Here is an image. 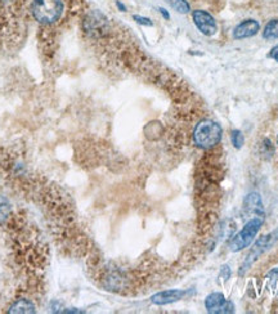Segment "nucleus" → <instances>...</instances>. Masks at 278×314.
Returning a JSON list of instances; mask_svg holds the SVG:
<instances>
[{
	"instance_id": "1",
	"label": "nucleus",
	"mask_w": 278,
	"mask_h": 314,
	"mask_svg": "<svg viewBox=\"0 0 278 314\" xmlns=\"http://www.w3.org/2000/svg\"><path fill=\"white\" fill-rule=\"evenodd\" d=\"M31 12L38 22L50 25L61 18L64 3L62 0H34Z\"/></svg>"
},
{
	"instance_id": "2",
	"label": "nucleus",
	"mask_w": 278,
	"mask_h": 314,
	"mask_svg": "<svg viewBox=\"0 0 278 314\" xmlns=\"http://www.w3.org/2000/svg\"><path fill=\"white\" fill-rule=\"evenodd\" d=\"M222 138V128L211 120H204L197 124L193 132V141L200 148L209 149L217 146Z\"/></svg>"
},
{
	"instance_id": "3",
	"label": "nucleus",
	"mask_w": 278,
	"mask_h": 314,
	"mask_svg": "<svg viewBox=\"0 0 278 314\" xmlns=\"http://www.w3.org/2000/svg\"><path fill=\"white\" fill-rule=\"evenodd\" d=\"M263 222H264V216H255V218L250 219L246 223V226L243 227L242 231L232 240L231 250L236 253V251H241L248 246H250V243L255 238L256 233L259 232L260 227L263 226Z\"/></svg>"
},
{
	"instance_id": "4",
	"label": "nucleus",
	"mask_w": 278,
	"mask_h": 314,
	"mask_svg": "<svg viewBox=\"0 0 278 314\" xmlns=\"http://www.w3.org/2000/svg\"><path fill=\"white\" fill-rule=\"evenodd\" d=\"M277 238H278V231L273 232V233H270V234H268V236H264V237L260 238V240L255 243V246L251 248L250 253H249L248 259H246V262L243 263L241 273H243V270L248 269V268L250 267L254 262H255L256 258H259V255H262L265 250H268V248H269L270 246H272L273 243L277 241Z\"/></svg>"
},
{
	"instance_id": "5",
	"label": "nucleus",
	"mask_w": 278,
	"mask_h": 314,
	"mask_svg": "<svg viewBox=\"0 0 278 314\" xmlns=\"http://www.w3.org/2000/svg\"><path fill=\"white\" fill-rule=\"evenodd\" d=\"M205 306L207 311L212 314H222V313H233L234 306L231 301L226 300L224 296L219 292L210 294L205 300Z\"/></svg>"
},
{
	"instance_id": "6",
	"label": "nucleus",
	"mask_w": 278,
	"mask_h": 314,
	"mask_svg": "<svg viewBox=\"0 0 278 314\" xmlns=\"http://www.w3.org/2000/svg\"><path fill=\"white\" fill-rule=\"evenodd\" d=\"M195 25L204 35L211 36L217 33V22L214 17L205 11H195L192 14Z\"/></svg>"
},
{
	"instance_id": "7",
	"label": "nucleus",
	"mask_w": 278,
	"mask_h": 314,
	"mask_svg": "<svg viewBox=\"0 0 278 314\" xmlns=\"http://www.w3.org/2000/svg\"><path fill=\"white\" fill-rule=\"evenodd\" d=\"M187 292L183 291V290H168V291L159 292V294L153 295L151 300L156 305H168V304L179 301L180 299L184 298Z\"/></svg>"
},
{
	"instance_id": "8",
	"label": "nucleus",
	"mask_w": 278,
	"mask_h": 314,
	"mask_svg": "<svg viewBox=\"0 0 278 314\" xmlns=\"http://www.w3.org/2000/svg\"><path fill=\"white\" fill-rule=\"evenodd\" d=\"M260 25L259 22H256L255 19H246L243 22L237 26L233 31L234 39H246L251 38V36L256 35L259 31Z\"/></svg>"
},
{
	"instance_id": "9",
	"label": "nucleus",
	"mask_w": 278,
	"mask_h": 314,
	"mask_svg": "<svg viewBox=\"0 0 278 314\" xmlns=\"http://www.w3.org/2000/svg\"><path fill=\"white\" fill-rule=\"evenodd\" d=\"M245 211L249 214H255L256 216H264L263 214V204L260 200V196L256 192L250 193L245 200V206H243Z\"/></svg>"
},
{
	"instance_id": "10",
	"label": "nucleus",
	"mask_w": 278,
	"mask_h": 314,
	"mask_svg": "<svg viewBox=\"0 0 278 314\" xmlns=\"http://www.w3.org/2000/svg\"><path fill=\"white\" fill-rule=\"evenodd\" d=\"M8 313L11 314H22V313H35V306L27 299H19L17 300L13 305L11 306V309L8 310Z\"/></svg>"
},
{
	"instance_id": "11",
	"label": "nucleus",
	"mask_w": 278,
	"mask_h": 314,
	"mask_svg": "<svg viewBox=\"0 0 278 314\" xmlns=\"http://www.w3.org/2000/svg\"><path fill=\"white\" fill-rule=\"evenodd\" d=\"M267 286L273 295H278V268L269 272L267 277Z\"/></svg>"
},
{
	"instance_id": "12",
	"label": "nucleus",
	"mask_w": 278,
	"mask_h": 314,
	"mask_svg": "<svg viewBox=\"0 0 278 314\" xmlns=\"http://www.w3.org/2000/svg\"><path fill=\"white\" fill-rule=\"evenodd\" d=\"M263 36L265 39H278V19H273L269 23H267L264 31H263Z\"/></svg>"
},
{
	"instance_id": "13",
	"label": "nucleus",
	"mask_w": 278,
	"mask_h": 314,
	"mask_svg": "<svg viewBox=\"0 0 278 314\" xmlns=\"http://www.w3.org/2000/svg\"><path fill=\"white\" fill-rule=\"evenodd\" d=\"M9 214H11V204L3 196H0V224L8 219Z\"/></svg>"
},
{
	"instance_id": "14",
	"label": "nucleus",
	"mask_w": 278,
	"mask_h": 314,
	"mask_svg": "<svg viewBox=\"0 0 278 314\" xmlns=\"http://www.w3.org/2000/svg\"><path fill=\"white\" fill-rule=\"evenodd\" d=\"M169 4L173 7L175 11H178L179 13H188L190 12V4L186 2V0H168Z\"/></svg>"
},
{
	"instance_id": "15",
	"label": "nucleus",
	"mask_w": 278,
	"mask_h": 314,
	"mask_svg": "<svg viewBox=\"0 0 278 314\" xmlns=\"http://www.w3.org/2000/svg\"><path fill=\"white\" fill-rule=\"evenodd\" d=\"M232 143H233L234 148H242L243 143H245V138H243V134L240 130H233L232 132Z\"/></svg>"
},
{
	"instance_id": "16",
	"label": "nucleus",
	"mask_w": 278,
	"mask_h": 314,
	"mask_svg": "<svg viewBox=\"0 0 278 314\" xmlns=\"http://www.w3.org/2000/svg\"><path fill=\"white\" fill-rule=\"evenodd\" d=\"M134 18V21L137 23H139V25H143V26H152L153 23H152V21L149 18H147V17H141V16H134L133 17Z\"/></svg>"
},
{
	"instance_id": "17",
	"label": "nucleus",
	"mask_w": 278,
	"mask_h": 314,
	"mask_svg": "<svg viewBox=\"0 0 278 314\" xmlns=\"http://www.w3.org/2000/svg\"><path fill=\"white\" fill-rule=\"evenodd\" d=\"M269 57H270V58H273L274 61H277V62H278V45H275V47L273 48L272 50H270Z\"/></svg>"
},
{
	"instance_id": "18",
	"label": "nucleus",
	"mask_w": 278,
	"mask_h": 314,
	"mask_svg": "<svg viewBox=\"0 0 278 314\" xmlns=\"http://www.w3.org/2000/svg\"><path fill=\"white\" fill-rule=\"evenodd\" d=\"M160 13L163 14V16H164V18H166V19H169V18H170V16H169V13H168V12H166L165 9H164V8H160Z\"/></svg>"
},
{
	"instance_id": "19",
	"label": "nucleus",
	"mask_w": 278,
	"mask_h": 314,
	"mask_svg": "<svg viewBox=\"0 0 278 314\" xmlns=\"http://www.w3.org/2000/svg\"><path fill=\"white\" fill-rule=\"evenodd\" d=\"M117 7H118V8H120V9H121L122 12L127 11V8H125V7H124V4H121V3H120V2H117Z\"/></svg>"
}]
</instances>
